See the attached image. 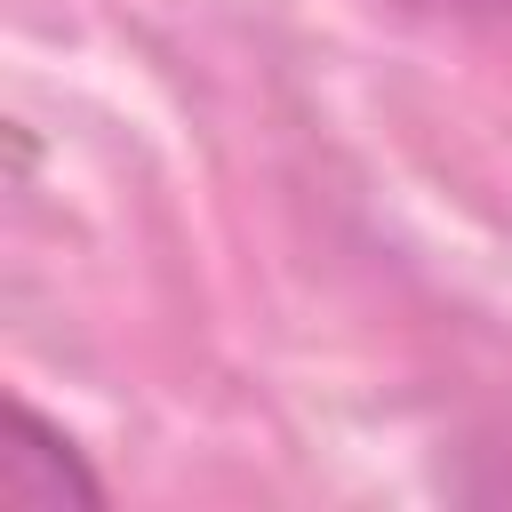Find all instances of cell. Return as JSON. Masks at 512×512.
Here are the masks:
<instances>
[{
  "label": "cell",
  "instance_id": "1",
  "mask_svg": "<svg viewBox=\"0 0 512 512\" xmlns=\"http://www.w3.org/2000/svg\"><path fill=\"white\" fill-rule=\"evenodd\" d=\"M96 472L80 464V448L40 424L32 408H8V448H0V504L8 512H64V504H96Z\"/></svg>",
  "mask_w": 512,
  "mask_h": 512
}]
</instances>
